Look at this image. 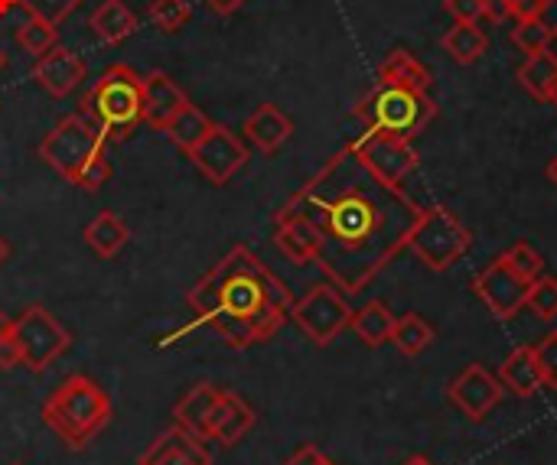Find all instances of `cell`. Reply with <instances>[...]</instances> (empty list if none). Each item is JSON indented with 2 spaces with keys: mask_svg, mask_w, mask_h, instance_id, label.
<instances>
[{
  "mask_svg": "<svg viewBox=\"0 0 557 465\" xmlns=\"http://www.w3.org/2000/svg\"><path fill=\"white\" fill-rule=\"evenodd\" d=\"M483 3H486V20H493V23H503V20H509L506 0H483Z\"/></svg>",
  "mask_w": 557,
  "mask_h": 465,
  "instance_id": "obj_42",
  "label": "cell"
},
{
  "mask_svg": "<svg viewBox=\"0 0 557 465\" xmlns=\"http://www.w3.org/2000/svg\"><path fill=\"white\" fill-rule=\"evenodd\" d=\"M525 306H529V310H532L539 319H545V323L557 319V280L555 277H539L535 284H529Z\"/></svg>",
  "mask_w": 557,
  "mask_h": 465,
  "instance_id": "obj_33",
  "label": "cell"
},
{
  "mask_svg": "<svg viewBox=\"0 0 557 465\" xmlns=\"http://www.w3.org/2000/svg\"><path fill=\"white\" fill-rule=\"evenodd\" d=\"M7 257H10V244H7V241L0 238V264H3Z\"/></svg>",
  "mask_w": 557,
  "mask_h": 465,
  "instance_id": "obj_46",
  "label": "cell"
},
{
  "mask_svg": "<svg viewBox=\"0 0 557 465\" xmlns=\"http://www.w3.org/2000/svg\"><path fill=\"white\" fill-rule=\"evenodd\" d=\"M545 55L557 62V33H552V39H548V46H545Z\"/></svg>",
  "mask_w": 557,
  "mask_h": 465,
  "instance_id": "obj_43",
  "label": "cell"
},
{
  "mask_svg": "<svg viewBox=\"0 0 557 465\" xmlns=\"http://www.w3.org/2000/svg\"><path fill=\"white\" fill-rule=\"evenodd\" d=\"M555 33H557V26H555Z\"/></svg>",
  "mask_w": 557,
  "mask_h": 465,
  "instance_id": "obj_51",
  "label": "cell"
},
{
  "mask_svg": "<svg viewBox=\"0 0 557 465\" xmlns=\"http://www.w3.org/2000/svg\"><path fill=\"white\" fill-rule=\"evenodd\" d=\"M392 342L401 355L414 359L421 355L431 342H434V329L418 316V313H405L395 319V332H392Z\"/></svg>",
  "mask_w": 557,
  "mask_h": 465,
  "instance_id": "obj_29",
  "label": "cell"
},
{
  "mask_svg": "<svg viewBox=\"0 0 557 465\" xmlns=\"http://www.w3.org/2000/svg\"><path fill=\"white\" fill-rule=\"evenodd\" d=\"M13 465H20V463H13Z\"/></svg>",
  "mask_w": 557,
  "mask_h": 465,
  "instance_id": "obj_52",
  "label": "cell"
},
{
  "mask_svg": "<svg viewBox=\"0 0 557 465\" xmlns=\"http://www.w3.org/2000/svg\"><path fill=\"white\" fill-rule=\"evenodd\" d=\"M506 391H512L516 398H535L545 381H542V372H539V362H535V349L532 345H519L506 355V362L499 365V375Z\"/></svg>",
  "mask_w": 557,
  "mask_h": 465,
  "instance_id": "obj_19",
  "label": "cell"
},
{
  "mask_svg": "<svg viewBox=\"0 0 557 465\" xmlns=\"http://www.w3.org/2000/svg\"><path fill=\"white\" fill-rule=\"evenodd\" d=\"M274 248L290 261V264H310L317 254L313 231L287 215H274Z\"/></svg>",
  "mask_w": 557,
  "mask_h": 465,
  "instance_id": "obj_23",
  "label": "cell"
},
{
  "mask_svg": "<svg viewBox=\"0 0 557 465\" xmlns=\"http://www.w3.org/2000/svg\"><path fill=\"white\" fill-rule=\"evenodd\" d=\"M114 407L108 391L88 375H69L42 404V424L72 450H85L111 424Z\"/></svg>",
  "mask_w": 557,
  "mask_h": 465,
  "instance_id": "obj_4",
  "label": "cell"
},
{
  "mask_svg": "<svg viewBox=\"0 0 557 465\" xmlns=\"http://www.w3.org/2000/svg\"><path fill=\"white\" fill-rule=\"evenodd\" d=\"M147 16L160 33H176L193 20V7L186 0H150Z\"/></svg>",
  "mask_w": 557,
  "mask_h": 465,
  "instance_id": "obj_32",
  "label": "cell"
},
{
  "mask_svg": "<svg viewBox=\"0 0 557 465\" xmlns=\"http://www.w3.org/2000/svg\"><path fill=\"white\" fill-rule=\"evenodd\" d=\"M473 293L486 303V310L496 319H512L525 310V297H529V284L522 277H516L506 261H493L476 280H473Z\"/></svg>",
  "mask_w": 557,
  "mask_h": 465,
  "instance_id": "obj_13",
  "label": "cell"
},
{
  "mask_svg": "<svg viewBox=\"0 0 557 465\" xmlns=\"http://www.w3.org/2000/svg\"><path fill=\"white\" fill-rule=\"evenodd\" d=\"M535 349V362H539V372H542V381L545 388H555L557 391V332L545 336Z\"/></svg>",
  "mask_w": 557,
  "mask_h": 465,
  "instance_id": "obj_36",
  "label": "cell"
},
{
  "mask_svg": "<svg viewBox=\"0 0 557 465\" xmlns=\"http://www.w3.org/2000/svg\"><path fill=\"white\" fill-rule=\"evenodd\" d=\"M189 160L196 163V169L212 183V186H225L245 163H248V147L245 140L225 127V124H215L209 130V137L189 153Z\"/></svg>",
  "mask_w": 557,
  "mask_h": 465,
  "instance_id": "obj_11",
  "label": "cell"
},
{
  "mask_svg": "<svg viewBox=\"0 0 557 465\" xmlns=\"http://www.w3.org/2000/svg\"><path fill=\"white\" fill-rule=\"evenodd\" d=\"M7 65V55H3V49H0V68Z\"/></svg>",
  "mask_w": 557,
  "mask_h": 465,
  "instance_id": "obj_48",
  "label": "cell"
},
{
  "mask_svg": "<svg viewBox=\"0 0 557 465\" xmlns=\"http://www.w3.org/2000/svg\"><path fill=\"white\" fill-rule=\"evenodd\" d=\"M548 179H552V183L557 186V156L552 160V163H548Z\"/></svg>",
  "mask_w": 557,
  "mask_h": 465,
  "instance_id": "obj_45",
  "label": "cell"
},
{
  "mask_svg": "<svg viewBox=\"0 0 557 465\" xmlns=\"http://www.w3.org/2000/svg\"><path fill=\"white\" fill-rule=\"evenodd\" d=\"M444 52L457 62V65H473L476 59H483V52L490 49V36L480 23H457L444 33L441 39Z\"/></svg>",
  "mask_w": 557,
  "mask_h": 465,
  "instance_id": "obj_25",
  "label": "cell"
},
{
  "mask_svg": "<svg viewBox=\"0 0 557 465\" xmlns=\"http://www.w3.org/2000/svg\"><path fill=\"white\" fill-rule=\"evenodd\" d=\"M20 365V345L13 336V319L0 313V372H13Z\"/></svg>",
  "mask_w": 557,
  "mask_h": 465,
  "instance_id": "obj_37",
  "label": "cell"
},
{
  "mask_svg": "<svg viewBox=\"0 0 557 465\" xmlns=\"http://www.w3.org/2000/svg\"><path fill=\"white\" fill-rule=\"evenodd\" d=\"M137 465H212V456L206 450V440L173 424L140 453Z\"/></svg>",
  "mask_w": 557,
  "mask_h": 465,
  "instance_id": "obj_15",
  "label": "cell"
},
{
  "mask_svg": "<svg viewBox=\"0 0 557 465\" xmlns=\"http://www.w3.org/2000/svg\"><path fill=\"white\" fill-rule=\"evenodd\" d=\"M183 108H189V98L166 72H150L144 78V124L166 130L183 114Z\"/></svg>",
  "mask_w": 557,
  "mask_h": 465,
  "instance_id": "obj_16",
  "label": "cell"
},
{
  "mask_svg": "<svg viewBox=\"0 0 557 465\" xmlns=\"http://www.w3.org/2000/svg\"><path fill=\"white\" fill-rule=\"evenodd\" d=\"M104 137L85 114H65L42 140L39 160L52 166L65 183L85 192H98L111 179V163L104 156Z\"/></svg>",
  "mask_w": 557,
  "mask_h": 465,
  "instance_id": "obj_3",
  "label": "cell"
},
{
  "mask_svg": "<svg viewBox=\"0 0 557 465\" xmlns=\"http://www.w3.org/2000/svg\"><path fill=\"white\" fill-rule=\"evenodd\" d=\"M395 313L382 303V300H372L366 303L362 310H352V323L349 329L369 345V349H379L385 342H392V332H395Z\"/></svg>",
  "mask_w": 557,
  "mask_h": 465,
  "instance_id": "obj_24",
  "label": "cell"
},
{
  "mask_svg": "<svg viewBox=\"0 0 557 465\" xmlns=\"http://www.w3.org/2000/svg\"><path fill=\"white\" fill-rule=\"evenodd\" d=\"M552 33H555V26H548L545 20H522V23H516V29H512V42H516L525 55H535V52H545Z\"/></svg>",
  "mask_w": 557,
  "mask_h": 465,
  "instance_id": "obj_34",
  "label": "cell"
},
{
  "mask_svg": "<svg viewBox=\"0 0 557 465\" xmlns=\"http://www.w3.org/2000/svg\"><path fill=\"white\" fill-rule=\"evenodd\" d=\"M405 465H434V463H431V460H424V456H411Z\"/></svg>",
  "mask_w": 557,
  "mask_h": 465,
  "instance_id": "obj_47",
  "label": "cell"
},
{
  "mask_svg": "<svg viewBox=\"0 0 557 465\" xmlns=\"http://www.w3.org/2000/svg\"><path fill=\"white\" fill-rule=\"evenodd\" d=\"M503 261H506V267H509L516 277H522L525 284H535V280L545 274V257H542L529 241L512 244V248L503 254Z\"/></svg>",
  "mask_w": 557,
  "mask_h": 465,
  "instance_id": "obj_31",
  "label": "cell"
},
{
  "mask_svg": "<svg viewBox=\"0 0 557 465\" xmlns=\"http://www.w3.org/2000/svg\"><path fill=\"white\" fill-rule=\"evenodd\" d=\"M552 104H555V108H557V88H555V95H552Z\"/></svg>",
  "mask_w": 557,
  "mask_h": 465,
  "instance_id": "obj_49",
  "label": "cell"
},
{
  "mask_svg": "<svg viewBox=\"0 0 557 465\" xmlns=\"http://www.w3.org/2000/svg\"><path fill=\"white\" fill-rule=\"evenodd\" d=\"M418 212L421 205L382 183L349 143L277 209L313 231V261L346 297L362 293L408 248Z\"/></svg>",
  "mask_w": 557,
  "mask_h": 465,
  "instance_id": "obj_1",
  "label": "cell"
},
{
  "mask_svg": "<svg viewBox=\"0 0 557 465\" xmlns=\"http://www.w3.org/2000/svg\"><path fill=\"white\" fill-rule=\"evenodd\" d=\"M212 13H219V16H228V13H235V10H242L248 0H202Z\"/></svg>",
  "mask_w": 557,
  "mask_h": 465,
  "instance_id": "obj_41",
  "label": "cell"
},
{
  "mask_svg": "<svg viewBox=\"0 0 557 465\" xmlns=\"http://www.w3.org/2000/svg\"><path fill=\"white\" fill-rule=\"evenodd\" d=\"M82 0H20V7L26 10V16H39L52 26H59L65 16H72V10L78 7Z\"/></svg>",
  "mask_w": 557,
  "mask_h": 465,
  "instance_id": "obj_35",
  "label": "cell"
},
{
  "mask_svg": "<svg viewBox=\"0 0 557 465\" xmlns=\"http://www.w3.org/2000/svg\"><path fill=\"white\" fill-rule=\"evenodd\" d=\"M290 319L297 323V329L313 342V345H330L339 339L343 329H349L352 323V306L346 300V293L333 284H320L313 287L307 297L294 300L290 306Z\"/></svg>",
  "mask_w": 557,
  "mask_h": 465,
  "instance_id": "obj_9",
  "label": "cell"
},
{
  "mask_svg": "<svg viewBox=\"0 0 557 465\" xmlns=\"http://www.w3.org/2000/svg\"><path fill=\"white\" fill-rule=\"evenodd\" d=\"M13 7H20V0H0V16H7Z\"/></svg>",
  "mask_w": 557,
  "mask_h": 465,
  "instance_id": "obj_44",
  "label": "cell"
},
{
  "mask_svg": "<svg viewBox=\"0 0 557 465\" xmlns=\"http://www.w3.org/2000/svg\"><path fill=\"white\" fill-rule=\"evenodd\" d=\"M349 147L388 186L405 189V179L418 169V150H414L411 140H401V137H392V134L366 130L362 127V134Z\"/></svg>",
  "mask_w": 557,
  "mask_h": 465,
  "instance_id": "obj_10",
  "label": "cell"
},
{
  "mask_svg": "<svg viewBox=\"0 0 557 465\" xmlns=\"http://www.w3.org/2000/svg\"><path fill=\"white\" fill-rule=\"evenodd\" d=\"M326 463H330V460H326L317 447H300V450H297V453H294V456H290L284 465H326Z\"/></svg>",
  "mask_w": 557,
  "mask_h": 465,
  "instance_id": "obj_40",
  "label": "cell"
},
{
  "mask_svg": "<svg viewBox=\"0 0 557 465\" xmlns=\"http://www.w3.org/2000/svg\"><path fill=\"white\" fill-rule=\"evenodd\" d=\"M447 13L457 20V23H480L486 20V3L483 0H444Z\"/></svg>",
  "mask_w": 557,
  "mask_h": 465,
  "instance_id": "obj_38",
  "label": "cell"
},
{
  "mask_svg": "<svg viewBox=\"0 0 557 465\" xmlns=\"http://www.w3.org/2000/svg\"><path fill=\"white\" fill-rule=\"evenodd\" d=\"M127 241H131V228H127L114 212H98V215L85 225V244H88L98 257H104V261L117 257V254L124 251Z\"/></svg>",
  "mask_w": 557,
  "mask_h": 465,
  "instance_id": "obj_22",
  "label": "cell"
},
{
  "mask_svg": "<svg viewBox=\"0 0 557 465\" xmlns=\"http://www.w3.org/2000/svg\"><path fill=\"white\" fill-rule=\"evenodd\" d=\"M85 72H88L85 62H82L72 49L52 46L49 52H42V55L36 59V65H33V81H36L46 95H52V98H65V95H72V91L82 85Z\"/></svg>",
  "mask_w": 557,
  "mask_h": 465,
  "instance_id": "obj_14",
  "label": "cell"
},
{
  "mask_svg": "<svg viewBox=\"0 0 557 465\" xmlns=\"http://www.w3.org/2000/svg\"><path fill=\"white\" fill-rule=\"evenodd\" d=\"M13 336H16V345H20V365H26L33 375H42L72 345L69 329L39 303L26 306L13 319Z\"/></svg>",
  "mask_w": 557,
  "mask_h": 465,
  "instance_id": "obj_8",
  "label": "cell"
},
{
  "mask_svg": "<svg viewBox=\"0 0 557 465\" xmlns=\"http://www.w3.org/2000/svg\"><path fill=\"white\" fill-rule=\"evenodd\" d=\"M219 398H222V391H219L215 385H196V388H189V391L176 401L173 420H176L183 430L196 433L199 440H209V417H212Z\"/></svg>",
  "mask_w": 557,
  "mask_h": 465,
  "instance_id": "obj_20",
  "label": "cell"
},
{
  "mask_svg": "<svg viewBox=\"0 0 557 465\" xmlns=\"http://www.w3.org/2000/svg\"><path fill=\"white\" fill-rule=\"evenodd\" d=\"M326 465H333V463H326Z\"/></svg>",
  "mask_w": 557,
  "mask_h": 465,
  "instance_id": "obj_50",
  "label": "cell"
},
{
  "mask_svg": "<svg viewBox=\"0 0 557 465\" xmlns=\"http://www.w3.org/2000/svg\"><path fill=\"white\" fill-rule=\"evenodd\" d=\"M88 26H91V33H95L101 42L117 46V42H124L127 36L137 33V13H134L124 0H101V3L91 10Z\"/></svg>",
  "mask_w": 557,
  "mask_h": 465,
  "instance_id": "obj_21",
  "label": "cell"
},
{
  "mask_svg": "<svg viewBox=\"0 0 557 465\" xmlns=\"http://www.w3.org/2000/svg\"><path fill=\"white\" fill-rule=\"evenodd\" d=\"M245 140L255 147V150H261V153H277L287 140H290V134H294V121L277 108V104H271V101H264V104H258L248 117H245Z\"/></svg>",
  "mask_w": 557,
  "mask_h": 465,
  "instance_id": "obj_18",
  "label": "cell"
},
{
  "mask_svg": "<svg viewBox=\"0 0 557 465\" xmlns=\"http://www.w3.org/2000/svg\"><path fill=\"white\" fill-rule=\"evenodd\" d=\"M16 46L29 55H42L49 52L52 46H59V26L39 20V16H26L20 26H16Z\"/></svg>",
  "mask_w": 557,
  "mask_h": 465,
  "instance_id": "obj_30",
  "label": "cell"
},
{
  "mask_svg": "<svg viewBox=\"0 0 557 465\" xmlns=\"http://www.w3.org/2000/svg\"><path fill=\"white\" fill-rule=\"evenodd\" d=\"M196 323L225 339L228 349H251L281 332L290 319V290L255 257L248 244H235L189 293Z\"/></svg>",
  "mask_w": 557,
  "mask_h": 465,
  "instance_id": "obj_2",
  "label": "cell"
},
{
  "mask_svg": "<svg viewBox=\"0 0 557 465\" xmlns=\"http://www.w3.org/2000/svg\"><path fill=\"white\" fill-rule=\"evenodd\" d=\"M519 81L522 88L539 98V101H552L557 88V62H552L545 52H535V55H525L522 68H519Z\"/></svg>",
  "mask_w": 557,
  "mask_h": 465,
  "instance_id": "obj_27",
  "label": "cell"
},
{
  "mask_svg": "<svg viewBox=\"0 0 557 465\" xmlns=\"http://www.w3.org/2000/svg\"><path fill=\"white\" fill-rule=\"evenodd\" d=\"M78 114H85L104 140L134 134V127L144 121V78L131 65L114 62L88 88Z\"/></svg>",
  "mask_w": 557,
  "mask_h": 465,
  "instance_id": "obj_5",
  "label": "cell"
},
{
  "mask_svg": "<svg viewBox=\"0 0 557 465\" xmlns=\"http://www.w3.org/2000/svg\"><path fill=\"white\" fill-rule=\"evenodd\" d=\"M379 81L401 85V88H414V91H431V85H434L431 72L408 49H392L388 52V59L379 65Z\"/></svg>",
  "mask_w": 557,
  "mask_h": 465,
  "instance_id": "obj_26",
  "label": "cell"
},
{
  "mask_svg": "<svg viewBox=\"0 0 557 465\" xmlns=\"http://www.w3.org/2000/svg\"><path fill=\"white\" fill-rule=\"evenodd\" d=\"M212 127H215V124L209 121V114H202L196 104H189V108H183V114L166 127V137H170L183 153H193V150L209 137Z\"/></svg>",
  "mask_w": 557,
  "mask_h": 465,
  "instance_id": "obj_28",
  "label": "cell"
},
{
  "mask_svg": "<svg viewBox=\"0 0 557 465\" xmlns=\"http://www.w3.org/2000/svg\"><path fill=\"white\" fill-rule=\"evenodd\" d=\"M552 7V0H506V10L516 23L522 20H545V10Z\"/></svg>",
  "mask_w": 557,
  "mask_h": 465,
  "instance_id": "obj_39",
  "label": "cell"
},
{
  "mask_svg": "<svg viewBox=\"0 0 557 465\" xmlns=\"http://www.w3.org/2000/svg\"><path fill=\"white\" fill-rule=\"evenodd\" d=\"M251 427H255V407L245 398L222 391V398L209 417V440H215L222 447H235L251 433Z\"/></svg>",
  "mask_w": 557,
  "mask_h": 465,
  "instance_id": "obj_17",
  "label": "cell"
},
{
  "mask_svg": "<svg viewBox=\"0 0 557 465\" xmlns=\"http://www.w3.org/2000/svg\"><path fill=\"white\" fill-rule=\"evenodd\" d=\"M503 394H506L503 381L493 372H486L483 365H467L447 388L450 404L476 424L493 414V407L503 401Z\"/></svg>",
  "mask_w": 557,
  "mask_h": 465,
  "instance_id": "obj_12",
  "label": "cell"
},
{
  "mask_svg": "<svg viewBox=\"0 0 557 465\" xmlns=\"http://www.w3.org/2000/svg\"><path fill=\"white\" fill-rule=\"evenodd\" d=\"M473 244L470 228L447 209V205H431L418 212V222L408 235V248L424 261V267L444 274L450 271Z\"/></svg>",
  "mask_w": 557,
  "mask_h": 465,
  "instance_id": "obj_7",
  "label": "cell"
},
{
  "mask_svg": "<svg viewBox=\"0 0 557 465\" xmlns=\"http://www.w3.org/2000/svg\"><path fill=\"white\" fill-rule=\"evenodd\" d=\"M356 117L362 121L366 130H382L401 140H414L437 117V104L431 101L428 91L375 81V88L356 104Z\"/></svg>",
  "mask_w": 557,
  "mask_h": 465,
  "instance_id": "obj_6",
  "label": "cell"
}]
</instances>
